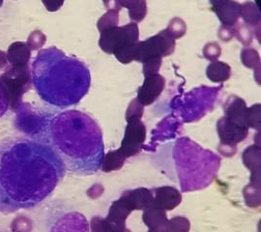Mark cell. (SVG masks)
<instances>
[{
    "instance_id": "obj_1",
    "label": "cell",
    "mask_w": 261,
    "mask_h": 232,
    "mask_svg": "<svg viewBox=\"0 0 261 232\" xmlns=\"http://www.w3.org/2000/svg\"><path fill=\"white\" fill-rule=\"evenodd\" d=\"M65 173L63 162L45 139L0 140V213H16L43 203Z\"/></svg>"
},
{
    "instance_id": "obj_2",
    "label": "cell",
    "mask_w": 261,
    "mask_h": 232,
    "mask_svg": "<svg viewBox=\"0 0 261 232\" xmlns=\"http://www.w3.org/2000/svg\"><path fill=\"white\" fill-rule=\"evenodd\" d=\"M43 139L75 175L90 176L103 168V134L91 116L79 111H66L53 115Z\"/></svg>"
},
{
    "instance_id": "obj_3",
    "label": "cell",
    "mask_w": 261,
    "mask_h": 232,
    "mask_svg": "<svg viewBox=\"0 0 261 232\" xmlns=\"http://www.w3.org/2000/svg\"><path fill=\"white\" fill-rule=\"evenodd\" d=\"M31 76L39 97L57 108L77 105L91 84L87 66L56 46L39 51L32 62Z\"/></svg>"
},
{
    "instance_id": "obj_4",
    "label": "cell",
    "mask_w": 261,
    "mask_h": 232,
    "mask_svg": "<svg viewBox=\"0 0 261 232\" xmlns=\"http://www.w3.org/2000/svg\"><path fill=\"white\" fill-rule=\"evenodd\" d=\"M220 162V158L210 150L182 138L164 146L155 165L182 192H192L204 189L212 183Z\"/></svg>"
},
{
    "instance_id": "obj_5",
    "label": "cell",
    "mask_w": 261,
    "mask_h": 232,
    "mask_svg": "<svg viewBox=\"0 0 261 232\" xmlns=\"http://www.w3.org/2000/svg\"><path fill=\"white\" fill-rule=\"evenodd\" d=\"M0 83L9 97V109L17 112L22 105V96L31 88L32 76L29 65L11 66L0 74Z\"/></svg>"
},
{
    "instance_id": "obj_6",
    "label": "cell",
    "mask_w": 261,
    "mask_h": 232,
    "mask_svg": "<svg viewBox=\"0 0 261 232\" xmlns=\"http://www.w3.org/2000/svg\"><path fill=\"white\" fill-rule=\"evenodd\" d=\"M220 87L201 86L195 88L184 97V102L180 108V114L184 122H194L203 117L207 112L214 108L216 97L220 92Z\"/></svg>"
},
{
    "instance_id": "obj_7",
    "label": "cell",
    "mask_w": 261,
    "mask_h": 232,
    "mask_svg": "<svg viewBox=\"0 0 261 232\" xmlns=\"http://www.w3.org/2000/svg\"><path fill=\"white\" fill-rule=\"evenodd\" d=\"M139 25L132 21L121 28L116 27L102 32L99 46L103 53L114 55L122 48L137 45L139 43Z\"/></svg>"
},
{
    "instance_id": "obj_8",
    "label": "cell",
    "mask_w": 261,
    "mask_h": 232,
    "mask_svg": "<svg viewBox=\"0 0 261 232\" xmlns=\"http://www.w3.org/2000/svg\"><path fill=\"white\" fill-rule=\"evenodd\" d=\"M175 40L165 29L157 35L139 42L135 49V61L144 63L151 58L166 57L174 53Z\"/></svg>"
},
{
    "instance_id": "obj_9",
    "label": "cell",
    "mask_w": 261,
    "mask_h": 232,
    "mask_svg": "<svg viewBox=\"0 0 261 232\" xmlns=\"http://www.w3.org/2000/svg\"><path fill=\"white\" fill-rule=\"evenodd\" d=\"M146 138V128L141 120L128 122L122 147L119 149L123 156L130 157L139 153Z\"/></svg>"
},
{
    "instance_id": "obj_10",
    "label": "cell",
    "mask_w": 261,
    "mask_h": 232,
    "mask_svg": "<svg viewBox=\"0 0 261 232\" xmlns=\"http://www.w3.org/2000/svg\"><path fill=\"white\" fill-rule=\"evenodd\" d=\"M166 87V80L163 75L156 74L145 78L144 83L139 88L138 100L144 107L155 102Z\"/></svg>"
},
{
    "instance_id": "obj_11",
    "label": "cell",
    "mask_w": 261,
    "mask_h": 232,
    "mask_svg": "<svg viewBox=\"0 0 261 232\" xmlns=\"http://www.w3.org/2000/svg\"><path fill=\"white\" fill-rule=\"evenodd\" d=\"M218 132L222 143L236 145L237 142H240L247 138L249 134V128L240 126L232 121L229 120L224 116L217 124Z\"/></svg>"
},
{
    "instance_id": "obj_12",
    "label": "cell",
    "mask_w": 261,
    "mask_h": 232,
    "mask_svg": "<svg viewBox=\"0 0 261 232\" xmlns=\"http://www.w3.org/2000/svg\"><path fill=\"white\" fill-rule=\"evenodd\" d=\"M247 110H248V107L246 102L240 97L233 95V96H230L224 104V111L225 113L224 116L240 126L248 127L246 123Z\"/></svg>"
},
{
    "instance_id": "obj_13",
    "label": "cell",
    "mask_w": 261,
    "mask_h": 232,
    "mask_svg": "<svg viewBox=\"0 0 261 232\" xmlns=\"http://www.w3.org/2000/svg\"><path fill=\"white\" fill-rule=\"evenodd\" d=\"M215 12L223 25L235 27L240 19L241 4L234 0H226L217 7Z\"/></svg>"
},
{
    "instance_id": "obj_14",
    "label": "cell",
    "mask_w": 261,
    "mask_h": 232,
    "mask_svg": "<svg viewBox=\"0 0 261 232\" xmlns=\"http://www.w3.org/2000/svg\"><path fill=\"white\" fill-rule=\"evenodd\" d=\"M7 60L11 66L29 65L31 49L27 43L15 42L8 48Z\"/></svg>"
},
{
    "instance_id": "obj_15",
    "label": "cell",
    "mask_w": 261,
    "mask_h": 232,
    "mask_svg": "<svg viewBox=\"0 0 261 232\" xmlns=\"http://www.w3.org/2000/svg\"><path fill=\"white\" fill-rule=\"evenodd\" d=\"M119 5L129 10V17L133 22L139 23L147 15L146 0H118Z\"/></svg>"
},
{
    "instance_id": "obj_16",
    "label": "cell",
    "mask_w": 261,
    "mask_h": 232,
    "mask_svg": "<svg viewBox=\"0 0 261 232\" xmlns=\"http://www.w3.org/2000/svg\"><path fill=\"white\" fill-rule=\"evenodd\" d=\"M206 75L212 83H225L231 75V68L227 63L217 60L208 65L206 69Z\"/></svg>"
},
{
    "instance_id": "obj_17",
    "label": "cell",
    "mask_w": 261,
    "mask_h": 232,
    "mask_svg": "<svg viewBox=\"0 0 261 232\" xmlns=\"http://www.w3.org/2000/svg\"><path fill=\"white\" fill-rule=\"evenodd\" d=\"M241 60L245 67L254 70V79L260 84V56L256 49L245 47L241 51Z\"/></svg>"
},
{
    "instance_id": "obj_18",
    "label": "cell",
    "mask_w": 261,
    "mask_h": 232,
    "mask_svg": "<svg viewBox=\"0 0 261 232\" xmlns=\"http://www.w3.org/2000/svg\"><path fill=\"white\" fill-rule=\"evenodd\" d=\"M240 18H242L244 23H246L250 28L260 27V10L252 1H248L241 4Z\"/></svg>"
},
{
    "instance_id": "obj_19",
    "label": "cell",
    "mask_w": 261,
    "mask_h": 232,
    "mask_svg": "<svg viewBox=\"0 0 261 232\" xmlns=\"http://www.w3.org/2000/svg\"><path fill=\"white\" fill-rule=\"evenodd\" d=\"M118 22H119V12L114 10H109L98 20L97 28L100 31V33H102L106 30L118 27Z\"/></svg>"
},
{
    "instance_id": "obj_20",
    "label": "cell",
    "mask_w": 261,
    "mask_h": 232,
    "mask_svg": "<svg viewBox=\"0 0 261 232\" xmlns=\"http://www.w3.org/2000/svg\"><path fill=\"white\" fill-rule=\"evenodd\" d=\"M167 30L174 40L183 37L187 32L186 22L181 18H173L169 21Z\"/></svg>"
},
{
    "instance_id": "obj_21",
    "label": "cell",
    "mask_w": 261,
    "mask_h": 232,
    "mask_svg": "<svg viewBox=\"0 0 261 232\" xmlns=\"http://www.w3.org/2000/svg\"><path fill=\"white\" fill-rule=\"evenodd\" d=\"M235 36L237 37L238 41L243 46H250L253 40V31L252 28H250L246 23H238L237 25H235Z\"/></svg>"
},
{
    "instance_id": "obj_22",
    "label": "cell",
    "mask_w": 261,
    "mask_h": 232,
    "mask_svg": "<svg viewBox=\"0 0 261 232\" xmlns=\"http://www.w3.org/2000/svg\"><path fill=\"white\" fill-rule=\"evenodd\" d=\"M247 126L253 129L259 130L260 127V105L256 104L248 108L246 112Z\"/></svg>"
},
{
    "instance_id": "obj_23",
    "label": "cell",
    "mask_w": 261,
    "mask_h": 232,
    "mask_svg": "<svg viewBox=\"0 0 261 232\" xmlns=\"http://www.w3.org/2000/svg\"><path fill=\"white\" fill-rule=\"evenodd\" d=\"M144 112V106L136 98L129 104L126 112V120H140Z\"/></svg>"
},
{
    "instance_id": "obj_24",
    "label": "cell",
    "mask_w": 261,
    "mask_h": 232,
    "mask_svg": "<svg viewBox=\"0 0 261 232\" xmlns=\"http://www.w3.org/2000/svg\"><path fill=\"white\" fill-rule=\"evenodd\" d=\"M46 41H47L46 35L40 30H35L30 33L27 45L31 50H38L45 45Z\"/></svg>"
},
{
    "instance_id": "obj_25",
    "label": "cell",
    "mask_w": 261,
    "mask_h": 232,
    "mask_svg": "<svg viewBox=\"0 0 261 232\" xmlns=\"http://www.w3.org/2000/svg\"><path fill=\"white\" fill-rule=\"evenodd\" d=\"M202 54H203L205 59L214 62V61H217L218 58L222 55V48L218 43L211 42V43L206 44L204 46Z\"/></svg>"
},
{
    "instance_id": "obj_26",
    "label": "cell",
    "mask_w": 261,
    "mask_h": 232,
    "mask_svg": "<svg viewBox=\"0 0 261 232\" xmlns=\"http://www.w3.org/2000/svg\"><path fill=\"white\" fill-rule=\"evenodd\" d=\"M162 64H163V58L161 57L151 58L149 60L145 61L143 63V69H142L144 78L158 74Z\"/></svg>"
},
{
    "instance_id": "obj_27",
    "label": "cell",
    "mask_w": 261,
    "mask_h": 232,
    "mask_svg": "<svg viewBox=\"0 0 261 232\" xmlns=\"http://www.w3.org/2000/svg\"><path fill=\"white\" fill-rule=\"evenodd\" d=\"M9 110V97L6 92V89L0 83V118L5 115Z\"/></svg>"
},
{
    "instance_id": "obj_28",
    "label": "cell",
    "mask_w": 261,
    "mask_h": 232,
    "mask_svg": "<svg viewBox=\"0 0 261 232\" xmlns=\"http://www.w3.org/2000/svg\"><path fill=\"white\" fill-rule=\"evenodd\" d=\"M235 32L236 29L235 27H227V25H222L219 31H218V36L223 41V42H229L235 37Z\"/></svg>"
},
{
    "instance_id": "obj_29",
    "label": "cell",
    "mask_w": 261,
    "mask_h": 232,
    "mask_svg": "<svg viewBox=\"0 0 261 232\" xmlns=\"http://www.w3.org/2000/svg\"><path fill=\"white\" fill-rule=\"evenodd\" d=\"M48 12H56L60 9L65 0H42Z\"/></svg>"
},
{
    "instance_id": "obj_30",
    "label": "cell",
    "mask_w": 261,
    "mask_h": 232,
    "mask_svg": "<svg viewBox=\"0 0 261 232\" xmlns=\"http://www.w3.org/2000/svg\"><path fill=\"white\" fill-rule=\"evenodd\" d=\"M106 8L109 10H114V11H120L121 6L118 3V0H103Z\"/></svg>"
},
{
    "instance_id": "obj_31",
    "label": "cell",
    "mask_w": 261,
    "mask_h": 232,
    "mask_svg": "<svg viewBox=\"0 0 261 232\" xmlns=\"http://www.w3.org/2000/svg\"><path fill=\"white\" fill-rule=\"evenodd\" d=\"M9 65L7 60V54L5 51L0 50V71L6 69Z\"/></svg>"
},
{
    "instance_id": "obj_32",
    "label": "cell",
    "mask_w": 261,
    "mask_h": 232,
    "mask_svg": "<svg viewBox=\"0 0 261 232\" xmlns=\"http://www.w3.org/2000/svg\"><path fill=\"white\" fill-rule=\"evenodd\" d=\"M225 1H226V0H210V2H211V4H212L214 10L216 9L217 7H219L221 4H223Z\"/></svg>"
}]
</instances>
